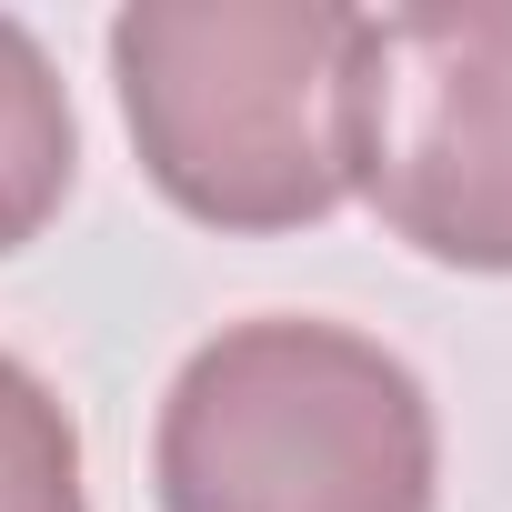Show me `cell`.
I'll return each mask as SVG.
<instances>
[{"label": "cell", "mask_w": 512, "mask_h": 512, "mask_svg": "<svg viewBox=\"0 0 512 512\" xmlns=\"http://www.w3.org/2000/svg\"><path fill=\"white\" fill-rule=\"evenodd\" d=\"M352 191L442 272H512V0L362 11Z\"/></svg>", "instance_id": "cell-3"}, {"label": "cell", "mask_w": 512, "mask_h": 512, "mask_svg": "<svg viewBox=\"0 0 512 512\" xmlns=\"http://www.w3.org/2000/svg\"><path fill=\"white\" fill-rule=\"evenodd\" d=\"M352 41L342 0H131L111 81L131 151L201 231H302L352 201Z\"/></svg>", "instance_id": "cell-1"}, {"label": "cell", "mask_w": 512, "mask_h": 512, "mask_svg": "<svg viewBox=\"0 0 512 512\" xmlns=\"http://www.w3.org/2000/svg\"><path fill=\"white\" fill-rule=\"evenodd\" d=\"M81 171V121H71V81L51 71V51L0 11V251H21L51 231V211L71 201Z\"/></svg>", "instance_id": "cell-4"}, {"label": "cell", "mask_w": 512, "mask_h": 512, "mask_svg": "<svg viewBox=\"0 0 512 512\" xmlns=\"http://www.w3.org/2000/svg\"><path fill=\"white\" fill-rule=\"evenodd\" d=\"M0 512H91L81 422L21 352H0Z\"/></svg>", "instance_id": "cell-5"}, {"label": "cell", "mask_w": 512, "mask_h": 512, "mask_svg": "<svg viewBox=\"0 0 512 512\" xmlns=\"http://www.w3.org/2000/svg\"><path fill=\"white\" fill-rule=\"evenodd\" d=\"M151 492L161 512H432L442 422L422 372L372 332L262 312L181 362Z\"/></svg>", "instance_id": "cell-2"}]
</instances>
